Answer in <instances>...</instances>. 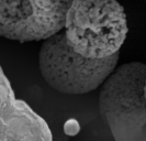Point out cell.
I'll list each match as a JSON object with an SVG mask.
<instances>
[{"label": "cell", "mask_w": 146, "mask_h": 141, "mask_svg": "<svg viewBox=\"0 0 146 141\" xmlns=\"http://www.w3.org/2000/svg\"><path fill=\"white\" fill-rule=\"evenodd\" d=\"M68 45L76 53L103 59L120 53L129 27L124 8L117 0H74L64 20Z\"/></svg>", "instance_id": "cell-1"}, {"label": "cell", "mask_w": 146, "mask_h": 141, "mask_svg": "<svg viewBox=\"0 0 146 141\" xmlns=\"http://www.w3.org/2000/svg\"><path fill=\"white\" fill-rule=\"evenodd\" d=\"M146 64L130 62L102 84L99 107L115 141H146V104L143 84Z\"/></svg>", "instance_id": "cell-2"}, {"label": "cell", "mask_w": 146, "mask_h": 141, "mask_svg": "<svg viewBox=\"0 0 146 141\" xmlns=\"http://www.w3.org/2000/svg\"><path fill=\"white\" fill-rule=\"evenodd\" d=\"M120 53L103 59H86L68 45L64 31L43 40L40 72L52 88L66 95L87 94L102 84L117 67Z\"/></svg>", "instance_id": "cell-3"}, {"label": "cell", "mask_w": 146, "mask_h": 141, "mask_svg": "<svg viewBox=\"0 0 146 141\" xmlns=\"http://www.w3.org/2000/svg\"><path fill=\"white\" fill-rule=\"evenodd\" d=\"M74 0H0V37L18 42L45 40L64 29Z\"/></svg>", "instance_id": "cell-4"}, {"label": "cell", "mask_w": 146, "mask_h": 141, "mask_svg": "<svg viewBox=\"0 0 146 141\" xmlns=\"http://www.w3.org/2000/svg\"><path fill=\"white\" fill-rule=\"evenodd\" d=\"M0 141H53L48 125L18 99L0 66Z\"/></svg>", "instance_id": "cell-5"}, {"label": "cell", "mask_w": 146, "mask_h": 141, "mask_svg": "<svg viewBox=\"0 0 146 141\" xmlns=\"http://www.w3.org/2000/svg\"><path fill=\"white\" fill-rule=\"evenodd\" d=\"M143 97H144V100H145L146 104V76L145 80H144V84H143Z\"/></svg>", "instance_id": "cell-6"}]
</instances>
